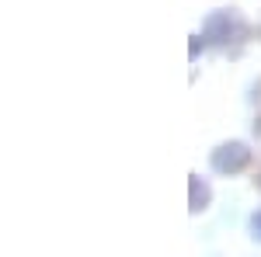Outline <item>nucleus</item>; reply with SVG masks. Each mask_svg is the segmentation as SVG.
<instances>
[{
    "mask_svg": "<svg viewBox=\"0 0 261 257\" xmlns=\"http://www.w3.org/2000/svg\"><path fill=\"white\" fill-rule=\"evenodd\" d=\"M209 202H213L209 181L202 178V174H192V178H188V209H192V212H202V209H209Z\"/></svg>",
    "mask_w": 261,
    "mask_h": 257,
    "instance_id": "nucleus-3",
    "label": "nucleus"
},
{
    "mask_svg": "<svg viewBox=\"0 0 261 257\" xmlns=\"http://www.w3.org/2000/svg\"><path fill=\"white\" fill-rule=\"evenodd\" d=\"M247 237L254 240V243H261V205L247 216Z\"/></svg>",
    "mask_w": 261,
    "mask_h": 257,
    "instance_id": "nucleus-4",
    "label": "nucleus"
},
{
    "mask_svg": "<svg viewBox=\"0 0 261 257\" xmlns=\"http://www.w3.org/2000/svg\"><path fill=\"white\" fill-rule=\"evenodd\" d=\"M202 39L216 49H237L247 39V21L233 11V7H220V11H209L202 18Z\"/></svg>",
    "mask_w": 261,
    "mask_h": 257,
    "instance_id": "nucleus-1",
    "label": "nucleus"
},
{
    "mask_svg": "<svg viewBox=\"0 0 261 257\" xmlns=\"http://www.w3.org/2000/svg\"><path fill=\"white\" fill-rule=\"evenodd\" d=\"M251 157L254 153H251V146L244 139H226V142H220L209 153V167L216 174H223V178H233V174H241V170L251 167Z\"/></svg>",
    "mask_w": 261,
    "mask_h": 257,
    "instance_id": "nucleus-2",
    "label": "nucleus"
}]
</instances>
